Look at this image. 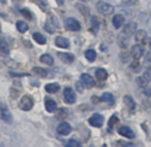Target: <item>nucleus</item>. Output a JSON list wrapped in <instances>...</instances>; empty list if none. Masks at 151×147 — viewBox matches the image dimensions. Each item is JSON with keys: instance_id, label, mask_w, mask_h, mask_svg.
Returning <instances> with one entry per match:
<instances>
[{"instance_id": "obj_1", "label": "nucleus", "mask_w": 151, "mask_h": 147, "mask_svg": "<svg viewBox=\"0 0 151 147\" xmlns=\"http://www.w3.org/2000/svg\"><path fill=\"white\" fill-rule=\"evenodd\" d=\"M33 105H34L33 99H32L29 95L23 96L20 100V103H19V107H20V109H22L23 111H29V110H31Z\"/></svg>"}, {"instance_id": "obj_23", "label": "nucleus", "mask_w": 151, "mask_h": 147, "mask_svg": "<svg viewBox=\"0 0 151 147\" xmlns=\"http://www.w3.org/2000/svg\"><path fill=\"white\" fill-rule=\"evenodd\" d=\"M32 73L36 76H40V77H46V75H47V72L40 67H34L32 69Z\"/></svg>"}, {"instance_id": "obj_33", "label": "nucleus", "mask_w": 151, "mask_h": 147, "mask_svg": "<svg viewBox=\"0 0 151 147\" xmlns=\"http://www.w3.org/2000/svg\"><path fill=\"white\" fill-rule=\"evenodd\" d=\"M144 65H145L146 67H147V69H148V68H151V54H148L147 55L145 62H144Z\"/></svg>"}, {"instance_id": "obj_6", "label": "nucleus", "mask_w": 151, "mask_h": 147, "mask_svg": "<svg viewBox=\"0 0 151 147\" xmlns=\"http://www.w3.org/2000/svg\"><path fill=\"white\" fill-rule=\"evenodd\" d=\"M64 99L68 104H73L76 101V94L71 88H66L64 89Z\"/></svg>"}, {"instance_id": "obj_25", "label": "nucleus", "mask_w": 151, "mask_h": 147, "mask_svg": "<svg viewBox=\"0 0 151 147\" xmlns=\"http://www.w3.org/2000/svg\"><path fill=\"white\" fill-rule=\"evenodd\" d=\"M17 29H18V31L21 32V33H25L26 31H28L29 27L26 22H24V21H19V22L17 23Z\"/></svg>"}, {"instance_id": "obj_11", "label": "nucleus", "mask_w": 151, "mask_h": 147, "mask_svg": "<svg viewBox=\"0 0 151 147\" xmlns=\"http://www.w3.org/2000/svg\"><path fill=\"white\" fill-rule=\"evenodd\" d=\"M147 32L145 30H139V31L135 32V39L138 43L144 44L147 40Z\"/></svg>"}, {"instance_id": "obj_7", "label": "nucleus", "mask_w": 151, "mask_h": 147, "mask_svg": "<svg viewBox=\"0 0 151 147\" xmlns=\"http://www.w3.org/2000/svg\"><path fill=\"white\" fill-rule=\"evenodd\" d=\"M80 81H81V84H84V86H86L88 89L93 88V86H95V84H96L95 79H93L90 74H88V73L81 74V76H80Z\"/></svg>"}, {"instance_id": "obj_14", "label": "nucleus", "mask_w": 151, "mask_h": 147, "mask_svg": "<svg viewBox=\"0 0 151 147\" xmlns=\"http://www.w3.org/2000/svg\"><path fill=\"white\" fill-rule=\"evenodd\" d=\"M137 31V24L136 23H129L124 26V29H123V33L127 34V36H131L133 34H135V32Z\"/></svg>"}, {"instance_id": "obj_35", "label": "nucleus", "mask_w": 151, "mask_h": 147, "mask_svg": "<svg viewBox=\"0 0 151 147\" xmlns=\"http://www.w3.org/2000/svg\"><path fill=\"white\" fill-rule=\"evenodd\" d=\"M21 14H22L25 18L29 19V20H31V19H32V16H31L30 12H29L28 9H21Z\"/></svg>"}, {"instance_id": "obj_19", "label": "nucleus", "mask_w": 151, "mask_h": 147, "mask_svg": "<svg viewBox=\"0 0 151 147\" xmlns=\"http://www.w3.org/2000/svg\"><path fill=\"white\" fill-rule=\"evenodd\" d=\"M8 54H9V48H8L7 42L2 38H0V55L7 56Z\"/></svg>"}, {"instance_id": "obj_29", "label": "nucleus", "mask_w": 151, "mask_h": 147, "mask_svg": "<svg viewBox=\"0 0 151 147\" xmlns=\"http://www.w3.org/2000/svg\"><path fill=\"white\" fill-rule=\"evenodd\" d=\"M66 146H67V147H80V146H81V144H80V142L77 141V140L70 139L69 141L67 142Z\"/></svg>"}, {"instance_id": "obj_16", "label": "nucleus", "mask_w": 151, "mask_h": 147, "mask_svg": "<svg viewBox=\"0 0 151 147\" xmlns=\"http://www.w3.org/2000/svg\"><path fill=\"white\" fill-rule=\"evenodd\" d=\"M45 109L47 112L52 113V112H55L57 110V103L52 99L46 98L45 99Z\"/></svg>"}, {"instance_id": "obj_8", "label": "nucleus", "mask_w": 151, "mask_h": 147, "mask_svg": "<svg viewBox=\"0 0 151 147\" xmlns=\"http://www.w3.org/2000/svg\"><path fill=\"white\" fill-rule=\"evenodd\" d=\"M117 132L119 135L123 136V137H125V138H129V139L135 138V133H134V131L131 128L127 127V125H121V127H119Z\"/></svg>"}, {"instance_id": "obj_2", "label": "nucleus", "mask_w": 151, "mask_h": 147, "mask_svg": "<svg viewBox=\"0 0 151 147\" xmlns=\"http://www.w3.org/2000/svg\"><path fill=\"white\" fill-rule=\"evenodd\" d=\"M97 9L101 12L104 16H109L112 12H114V7L111 5V4L107 3V2L104 1H99L97 2Z\"/></svg>"}, {"instance_id": "obj_32", "label": "nucleus", "mask_w": 151, "mask_h": 147, "mask_svg": "<svg viewBox=\"0 0 151 147\" xmlns=\"http://www.w3.org/2000/svg\"><path fill=\"white\" fill-rule=\"evenodd\" d=\"M117 122H118V118L116 117V116H112V117L110 118V120H109V122H108V125H109L110 128H113L114 125H115Z\"/></svg>"}, {"instance_id": "obj_31", "label": "nucleus", "mask_w": 151, "mask_h": 147, "mask_svg": "<svg viewBox=\"0 0 151 147\" xmlns=\"http://www.w3.org/2000/svg\"><path fill=\"white\" fill-rule=\"evenodd\" d=\"M91 26H93V29H96V32H97V30L100 26V23H99V20H98L96 17H93V20H91Z\"/></svg>"}, {"instance_id": "obj_3", "label": "nucleus", "mask_w": 151, "mask_h": 147, "mask_svg": "<svg viewBox=\"0 0 151 147\" xmlns=\"http://www.w3.org/2000/svg\"><path fill=\"white\" fill-rule=\"evenodd\" d=\"M0 119H2V120L7 123L12 122V113H10V111L7 109V107L2 103H0Z\"/></svg>"}, {"instance_id": "obj_9", "label": "nucleus", "mask_w": 151, "mask_h": 147, "mask_svg": "<svg viewBox=\"0 0 151 147\" xmlns=\"http://www.w3.org/2000/svg\"><path fill=\"white\" fill-rule=\"evenodd\" d=\"M71 131H72L71 125H70L68 122H66V121L61 122L60 125L57 127V132H58V134L63 135V136H66V135H68V134H70Z\"/></svg>"}, {"instance_id": "obj_17", "label": "nucleus", "mask_w": 151, "mask_h": 147, "mask_svg": "<svg viewBox=\"0 0 151 147\" xmlns=\"http://www.w3.org/2000/svg\"><path fill=\"white\" fill-rule=\"evenodd\" d=\"M123 22H124V18L121 14H115L112 19V24L115 29H119L122 26Z\"/></svg>"}, {"instance_id": "obj_36", "label": "nucleus", "mask_w": 151, "mask_h": 147, "mask_svg": "<svg viewBox=\"0 0 151 147\" xmlns=\"http://www.w3.org/2000/svg\"><path fill=\"white\" fill-rule=\"evenodd\" d=\"M76 89H77L79 93L83 92V86L81 84V82H76Z\"/></svg>"}, {"instance_id": "obj_21", "label": "nucleus", "mask_w": 151, "mask_h": 147, "mask_svg": "<svg viewBox=\"0 0 151 147\" xmlns=\"http://www.w3.org/2000/svg\"><path fill=\"white\" fill-rule=\"evenodd\" d=\"M59 89H60L59 84H47L45 86V91L50 94L57 93V92H59Z\"/></svg>"}, {"instance_id": "obj_15", "label": "nucleus", "mask_w": 151, "mask_h": 147, "mask_svg": "<svg viewBox=\"0 0 151 147\" xmlns=\"http://www.w3.org/2000/svg\"><path fill=\"white\" fill-rule=\"evenodd\" d=\"M123 102H124V105L129 108V111H134L136 109V103L131 96H124L123 97Z\"/></svg>"}, {"instance_id": "obj_38", "label": "nucleus", "mask_w": 151, "mask_h": 147, "mask_svg": "<svg viewBox=\"0 0 151 147\" xmlns=\"http://www.w3.org/2000/svg\"><path fill=\"white\" fill-rule=\"evenodd\" d=\"M91 1H93V2H99L100 0H91Z\"/></svg>"}, {"instance_id": "obj_37", "label": "nucleus", "mask_w": 151, "mask_h": 147, "mask_svg": "<svg viewBox=\"0 0 151 147\" xmlns=\"http://www.w3.org/2000/svg\"><path fill=\"white\" fill-rule=\"evenodd\" d=\"M148 44H149V48H150V50H151V38L149 39V41H148Z\"/></svg>"}, {"instance_id": "obj_20", "label": "nucleus", "mask_w": 151, "mask_h": 147, "mask_svg": "<svg viewBox=\"0 0 151 147\" xmlns=\"http://www.w3.org/2000/svg\"><path fill=\"white\" fill-rule=\"evenodd\" d=\"M95 75L99 80H106L108 77V72L103 68H99V69L96 70Z\"/></svg>"}, {"instance_id": "obj_26", "label": "nucleus", "mask_w": 151, "mask_h": 147, "mask_svg": "<svg viewBox=\"0 0 151 147\" xmlns=\"http://www.w3.org/2000/svg\"><path fill=\"white\" fill-rule=\"evenodd\" d=\"M84 56H86V58L88 62H93L97 58V53L93 50H88L86 52V54H84Z\"/></svg>"}, {"instance_id": "obj_12", "label": "nucleus", "mask_w": 151, "mask_h": 147, "mask_svg": "<svg viewBox=\"0 0 151 147\" xmlns=\"http://www.w3.org/2000/svg\"><path fill=\"white\" fill-rule=\"evenodd\" d=\"M55 44L61 48H69V46H70L69 40H68L67 38L63 37V36H58V37H56V39H55Z\"/></svg>"}, {"instance_id": "obj_10", "label": "nucleus", "mask_w": 151, "mask_h": 147, "mask_svg": "<svg viewBox=\"0 0 151 147\" xmlns=\"http://www.w3.org/2000/svg\"><path fill=\"white\" fill-rule=\"evenodd\" d=\"M129 54L132 55V57L135 60H139L144 55V50L140 44H135V45L132 46Z\"/></svg>"}, {"instance_id": "obj_4", "label": "nucleus", "mask_w": 151, "mask_h": 147, "mask_svg": "<svg viewBox=\"0 0 151 147\" xmlns=\"http://www.w3.org/2000/svg\"><path fill=\"white\" fill-rule=\"evenodd\" d=\"M65 27L70 31H79L81 29L80 23L74 18H67L65 20Z\"/></svg>"}, {"instance_id": "obj_13", "label": "nucleus", "mask_w": 151, "mask_h": 147, "mask_svg": "<svg viewBox=\"0 0 151 147\" xmlns=\"http://www.w3.org/2000/svg\"><path fill=\"white\" fill-rule=\"evenodd\" d=\"M58 57L65 64H71L75 59V57L72 54H69V53H58Z\"/></svg>"}, {"instance_id": "obj_34", "label": "nucleus", "mask_w": 151, "mask_h": 147, "mask_svg": "<svg viewBox=\"0 0 151 147\" xmlns=\"http://www.w3.org/2000/svg\"><path fill=\"white\" fill-rule=\"evenodd\" d=\"M120 58L121 60H122V62H127L129 60V53H127V52H123V53H121V55H120Z\"/></svg>"}, {"instance_id": "obj_27", "label": "nucleus", "mask_w": 151, "mask_h": 147, "mask_svg": "<svg viewBox=\"0 0 151 147\" xmlns=\"http://www.w3.org/2000/svg\"><path fill=\"white\" fill-rule=\"evenodd\" d=\"M101 99L103 100V101L107 102L109 105H113V104H114V97L112 96V94H110V93L103 94V96H102Z\"/></svg>"}, {"instance_id": "obj_24", "label": "nucleus", "mask_w": 151, "mask_h": 147, "mask_svg": "<svg viewBox=\"0 0 151 147\" xmlns=\"http://www.w3.org/2000/svg\"><path fill=\"white\" fill-rule=\"evenodd\" d=\"M33 39L35 40L36 42H37L38 44H45L46 43V39L45 37H44L42 34L38 33V32H36V33H34L33 35Z\"/></svg>"}, {"instance_id": "obj_5", "label": "nucleus", "mask_w": 151, "mask_h": 147, "mask_svg": "<svg viewBox=\"0 0 151 147\" xmlns=\"http://www.w3.org/2000/svg\"><path fill=\"white\" fill-rule=\"evenodd\" d=\"M88 122L91 127L95 128H101L104 123V116L100 113H95L93 115L91 116V118L88 119Z\"/></svg>"}, {"instance_id": "obj_30", "label": "nucleus", "mask_w": 151, "mask_h": 147, "mask_svg": "<svg viewBox=\"0 0 151 147\" xmlns=\"http://www.w3.org/2000/svg\"><path fill=\"white\" fill-rule=\"evenodd\" d=\"M137 82L141 88H146V86H147V84H148V80L146 79L144 76H140V77L137 79Z\"/></svg>"}, {"instance_id": "obj_22", "label": "nucleus", "mask_w": 151, "mask_h": 147, "mask_svg": "<svg viewBox=\"0 0 151 147\" xmlns=\"http://www.w3.org/2000/svg\"><path fill=\"white\" fill-rule=\"evenodd\" d=\"M40 61H41L42 63L48 65V66L54 65V58H52V57L50 56V55H48V54L42 55V56L40 57Z\"/></svg>"}, {"instance_id": "obj_28", "label": "nucleus", "mask_w": 151, "mask_h": 147, "mask_svg": "<svg viewBox=\"0 0 151 147\" xmlns=\"http://www.w3.org/2000/svg\"><path fill=\"white\" fill-rule=\"evenodd\" d=\"M68 115V111L67 109H65V108H62L58 111V113H57V118L58 119H64L66 118Z\"/></svg>"}, {"instance_id": "obj_18", "label": "nucleus", "mask_w": 151, "mask_h": 147, "mask_svg": "<svg viewBox=\"0 0 151 147\" xmlns=\"http://www.w3.org/2000/svg\"><path fill=\"white\" fill-rule=\"evenodd\" d=\"M129 36H127V34H124L122 32V33L118 35V43H119V46L125 48L127 46V44H129Z\"/></svg>"}]
</instances>
